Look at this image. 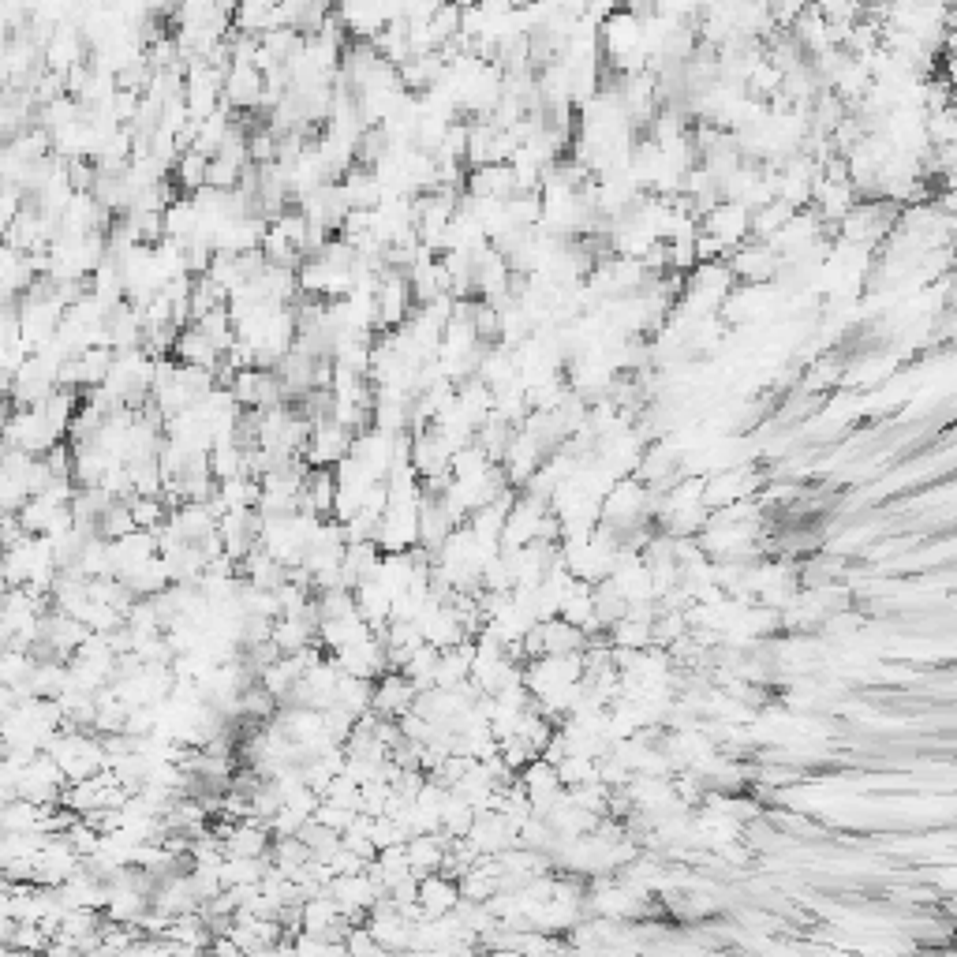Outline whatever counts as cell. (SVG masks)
Returning <instances> with one entry per match:
<instances>
[{
  "instance_id": "obj_1",
  "label": "cell",
  "mask_w": 957,
  "mask_h": 957,
  "mask_svg": "<svg viewBox=\"0 0 957 957\" xmlns=\"http://www.w3.org/2000/svg\"><path fill=\"white\" fill-rule=\"evenodd\" d=\"M729 270H733V277H737V281H748V285H767V281H771V277H778V270H782V255L774 251L771 243L748 240L744 247H737V251L729 255Z\"/></svg>"
},
{
  "instance_id": "obj_2",
  "label": "cell",
  "mask_w": 957,
  "mask_h": 957,
  "mask_svg": "<svg viewBox=\"0 0 957 957\" xmlns=\"http://www.w3.org/2000/svg\"><path fill=\"white\" fill-rule=\"evenodd\" d=\"M266 94V75L251 68V64H232V72L225 75V109L232 116L255 113Z\"/></svg>"
},
{
  "instance_id": "obj_3",
  "label": "cell",
  "mask_w": 957,
  "mask_h": 957,
  "mask_svg": "<svg viewBox=\"0 0 957 957\" xmlns=\"http://www.w3.org/2000/svg\"><path fill=\"white\" fill-rule=\"evenodd\" d=\"M352 442H356V438H352L337 419L318 423L315 438H311V449H307V464H311V468H337V464H344V460L352 457Z\"/></svg>"
},
{
  "instance_id": "obj_4",
  "label": "cell",
  "mask_w": 957,
  "mask_h": 957,
  "mask_svg": "<svg viewBox=\"0 0 957 957\" xmlns=\"http://www.w3.org/2000/svg\"><path fill=\"white\" fill-rule=\"evenodd\" d=\"M415 700H419V692H415V685L404 673H386V677L374 681V711L382 718L408 715L415 707Z\"/></svg>"
},
{
  "instance_id": "obj_5",
  "label": "cell",
  "mask_w": 957,
  "mask_h": 957,
  "mask_svg": "<svg viewBox=\"0 0 957 957\" xmlns=\"http://www.w3.org/2000/svg\"><path fill=\"white\" fill-rule=\"evenodd\" d=\"M337 494H341L337 472H333V468H311L307 483H303L300 513H315L322 516V520H333V513H337Z\"/></svg>"
},
{
  "instance_id": "obj_6",
  "label": "cell",
  "mask_w": 957,
  "mask_h": 957,
  "mask_svg": "<svg viewBox=\"0 0 957 957\" xmlns=\"http://www.w3.org/2000/svg\"><path fill=\"white\" fill-rule=\"evenodd\" d=\"M382 546L378 543H352L348 550H344V561H341V576H344V587L348 591H356V587L371 584L374 576H378V569H382Z\"/></svg>"
},
{
  "instance_id": "obj_7",
  "label": "cell",
  "mask_w": 957,
  "mask_h": 957,
  "mask_svg": "<svg viewBox=\"0 0 957 957\" xmlns=\"http://www.w3.org/2000/svg\"><path fill=\"white\" fill-rule=\"evenodd\" d=\"M449 845H453V838L445 834V830H438V834H419V838H412L408 842V864H412V872L419 875V879H427V875H438L445 864V853H449Z\"/></svg>"
},
{
  "instance_id": "obj_8",
  "label": "cell",
  "mask_w": 957,
  "mask_h": 957,
  "mask_svg": "<svg viewBox=\"0 0 957 957\" xmlns=\"http://www.w3.org/2000/svg\"><path fill=\"white\" fill-rule=\"evenodd\" d=\"M419 905H423L427 920H442V916H449L460 905V883L442 872L427 875V879L419 883Z\"/></svg>"
},
{
  "instance_id": "obj_9",
  "label": "cell",
  "mask_w": 957,
  "mask_h": 957,
  "mask_svg": "<svg viewBox=\"0 0 957 957\" xmlns=\"http://www.w3.org/2000/svg\"><path fill=\"white\" fill-rule=\"evenodd\" d=\"M172 359L184 363V367H206V371H217V363H221L225 356L217 352V344L210 341L199 326H187L184 333H180V341H176Z\"/></svg>"
},
{
  "instance_id": "obj_10",
  "label": "cell",
  "mask_w": 957,
  "mask_h": 957,
  "mask_svg": "<svg viewBox=\"0 0 957 957\" xmlns=\"http://www.w3.org/2000/svg\"><path fill=\"white\" fill-rule=\"evenodd\" d=\"M232 30L236 34H251V38H262V34L277 30V4H266V0H243V4H236Z\"/></svg>"
},
{
  "instance_id": "obj_11",
  "label": "cell",
  "mask_w": 957,
  "mask_h": 957,
  "mask_svg": "<svg viewBox=\"0 0 957 957\" xmlns=\"http://www.w3.org/2000/svg\"><path fill=\"white\" fill-rule=\"evenodd\" d=\"M543 636H546V655H584L587 651V632L576 629V625H569V621H561V617H554V621H543Z\"/></svg>"
},
{
  "instance_id": "obj_12",
  "label": "cell",
  "mask_w": 957,
  "mask_h": 957,
  "mask_svg": "<svg viewBox=\"0 0 957 957\" xmlns=\"http://www.w3.org/2000/svg\"><path fill=\"white\" fill-rule=\"evenodd\" d=\"M172 184L180 187V195H187V199L199 195L202 187H210V158H202L195 150L180 154L176 169H172Z\"/></svg>"
},
{
  "instance_id": "obj_13",
  "label": "cell",
  "mask_w": 957,
  "mask_h": 957,
  "mask_svg": "<svg viewBox=\"0 0 957 957\" xmlns=\"http://www.w3.org/2000/svg\"><path fill=\"white\" fill-rule=\"evenodd\" d=\"M341 920V905L333 901V894H322V898H311L307 905H303V931H311V935H322V939H329V931H333V924Z\"/></svg>"
},
{
  "instance_id": "obj_14",
  "label": "cell",
  "mask_w": 957,
  "mask_h": 957,
  "mask_svg": "<svg viewBox=\"0 0 957 957\" xmlns=\"http://www.w3.org/2000/svg\"><path fill=\"white\" fill-rule=\"evenodd\" d=\"M655 625H643V621H632V617H625V621H617L614 629L606 632V640H610V647H621V651H647V647H655Z\"/></svg>"
},
{
  "instance_id": "obj_15",
  "label": "cell",
  "mask_w": 957,
  "mask_h": 957,
  "mask_svg": "<svg viewBox=\"0 0 957 957\" xmlns=\"http://www.w3.org/2000/svg\"><path fill=\"white\" fill-rule=\"evenodd\" d=\"M270 864L273 868H281L285 875H296L300 868L311 864V849H307L300 838H273Z\"/></svg>"
},
{
  "instance_id": "obj_16",
  "label": "cell",
  "mask_w": 957,
  "mask_h": 957,
  "mask_svg": "<svg viewBox=\"0 0 957 957\" xmlns=\"http://www.w3.org/2000/svg\"><path fill=\"white\" fill-rule=\"evenodd\" d=\"M318 636L311 629H303L296 617H277L273 621V643L281 647V655H300L303 647H311Z\"/></svg>"
},
{
  "instance_id": "obj_17",
  "label": "cell",
  "mask_w": 957,
  "mask_h": 957,
  "mask_svg": "<svg viewBox=\"0 0 957 957\" xmlns=\"http://www.w3.org/2000/svg\"><path fill=\"white\" fill-rule=\"evenodd\" d=\"M135 516H131V505L128 501H113V509L101 516L98 524V539H105V543H120V539H128V535H135Z\"/></svg>"
},
{
  "instance_id": "obj_18",
  "label": "cell",
  "mask_w": 957,
  "mask_h": 957,
  "mask_svg": "<svg viewBox=\"0 0 957 957\" xmlns=\"http://www.w3.org/2000/svg\"><path fill=\"white\" fill-rule=\"evenodd\" d=\"M128 505H131V516H135V528L150 531V535H158V531L169 524V516H172L161 498H131Z\"/></svg>"
},
{
  "instance_id": "obj_19",
  "label": "cell",
  "mask_w": 957,
  "mask_h": 957,
  "mask_svg": "<svg viewBox=\"0 0 957 957\" xmlns=\"http://www.w3.org/2000/svg\"><path fill=\"white\" fill-rule=\"evenodd\" d=\"M558 778L565 789H580L591 786V782H602L599 778V759H587V756H569L565 763H558Z\"/></svg>"
},
{
  "instance_id": "obj_20",
  "label": "cell",
  "mask_w": 957,
  "mask_h": 957,
  "mask_svg": "<svg viewBox=\"0 0 957 957\" xmlns=\"http://www.w3.org/2000/svg\"><path fill=\"white\" fill-rule=\"evenodd\" d=\"M356 815L359 812H348V808L333 804V800H322V804H318V812L311 815V819H315V823H322V827H329V830H337V834H344V830L356 823Z\"/></svg>"
},
{
  "instance_id": "obj_21",
  "label": "cell",
  "mask_w": 957,
  "mask_h": 957,
  "mask_svg": "<svg viewBox=\"0 0 957 957\" xmlns=\"http://www.w3.org/2000/svg\"><path fill=\"white\" fill-rule=\"evenodd\" d=\"M344 946H348V957H389L386 950L378 946V939L371 935V928H367V924H363V928L348 931Z\"/></svg>"
},
{
  "instance_id": "obj_22",
  "label": "cell",
  "mask_w": 957,
  "mask_h": 957,
  "mask_svg": "<svg viewBox=\"0 0 957 957\" xmlns=\"http://www.w3.org/2000/svg\"><path fill=\"white\" fill-rule=\"evenodd\" d=\"M240 180H243L240 165L221 161V158L210 161V187H214V191H236V187H240Z\"/></svg>"
},
{
  "instance_id": "obj_23",
  "label": "cell",
  "mask_w": 957,
  "mask_h": 957,
  "mask_svg": "<svg viewBox=\"0 0 957 957\" xmlns=\"http://www.w3.org/2000/svg\"><path fill=\"white\" fill-rule=\"evenodd\" d=\"M329 868H333L337 875H363L367 868H371V864L359 857V853H352V849H344V845H341V853L329 860Z\"/></svg>"
},
{
  "instance_id": "obj_24",
  "label": "cell",
  "mask_w": 957,
  "mask_h": 957,
  "mask_svg": "<svg viewBox=\"0 0 957 957\" xmlns=\"http://www.w3.org/2000/svg\"><path fill=\"white\" fill-rule=\"evenodd\" d=\"M210 957H243V950L236 946L232 935H217L214 946H210Z\"/></svg>"
},
{
  "instance_id": "obj_25",
  "label": "cell",
  "mask_w": 957,
  "mask_h": 957,
  "mask_svg": "<svg viewBox=\"0 0 957 957\" xmlns=\"http://www.w3.org/2000/svg\"><path fill=\"white\" fill-rule=\"evenodd\" d=\"M206 957H210V954H206Z\"/></svg>"
}]
</instances>
